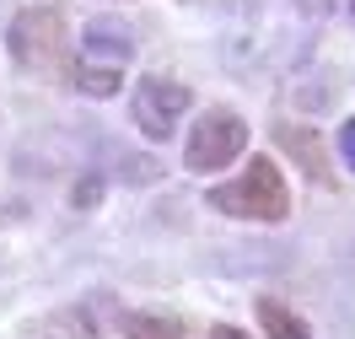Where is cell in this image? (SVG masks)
Masks as SVG:
<instances>
[{
    "instance_id": "obj_2",
    "label": "cell",
    "mask_w": 355,
    "mask_h": 339,
    "mask_svg": "<svg viewBox=\"0 0 355 339\" xmlns=\"http://www.w3.org/2000/svg\"><path fill=\"white\" fill-rule=\"evenodd\" d=\"M6 49L22 70H54L65 54V11L60 6H22L6 27Z\"/></svg>"
},
{
    "instance_id": "obj_9",
    "label": "cell",
    "mask_w": 355,
    "mask_h": 339,
    "mask_svg": "<svg viewBox=\"0 0 355 339\" xmlns=\"http://www.w3.org/2000/svg\"><path fill=\"white\" fill-rule=\"evenodd\" d=\"M124 339H183V329H178V318H162V313H140V318H130V329H124Z\"/></svg>"
},
{
    "instance_id": "obj_4",
    "label": "cell",
    "mask_w": 355,
    "mask_h": 339,
    "mask_svg": "<svg viewBox=\"0 0 355 339\" xmlns=\"http://www.w3.org/2000/svg\"><path fill=\"white\" fill-rule=\"evenodd\" d=\"M194 92L183 81H167V76H140L135 81V130L146 140H173L178 119L189 113Z\"/></svg>"
},
{
    "instance_id": "obj_6",
    "label": "cell",
    "mask_w": 355,
    "mask_h": 339,
    "mask_svg": "<svg viewBox=\"0 0 355 339\" xmlns=\"http://www.w3.org/2000/svg\"><path fill=\"white\" fill-rule=\"evenodd\" d=\"M275 135H280V146L296 157V167H307V178H318L323 189H329L334 178H329V162H323V140L312 135V130H302V124H280Z\"/></svg>"
},
{
    "instance_id": "obj_3",
    "label": "cell",
    "mask_w": 355,
    "mask_h": 339,
    "mask_svg": "<svg viewBox=\"0 0 355 339\" xmlns=\"http://www.w3.org/2000/svg\"><path fill=\"white\" fill-rule=\"evenodd\" d=\"M248 151V124L232 108H210L194 119V130L183 140V167L189 173H221L226 162H237Z\"/></svg>"
},
{
    "instance_id": "obj_8",
    "label": "cell",
    "mask_w": 355,
    "mask_h": 339,
    "mask_svg": "<svg viewBox=\"0 0 355 339\" xmlns=\"http://www.w3.org/2000/svg\"><path fill=\"white\" fill-rule=\"evenodd\" d=\"M259 323H264L269 339H307V318H296L286 302H275V296L259 302Z\"/></svg>"
},
{
    "instance_id": "obj_14",
    "label": "cell",
    "mask_w": 355,
    "mask_h": 339,
    "mask_svg": "<svg viewBox=\"0 0 355 339\" xmlns=\"http://www.w3.org/2000/svg\"><path fill=\"white\" fill-rule=\"evenodd\" d=\"M350 11H355V0H350Z\"/></svg>"
},
{
    "instance_id": "obj_12",
    "label": "cell",
    "mask_w": 355,
    "mask_h": 339,
    "mask_svg": "<svg viewBox=\"0 0 355 339\" xmlns=\"http://www.w3.org/2000/svg\"><path fill=\"white\" fill-rule=\"evenodd\" d=\"M70 200H76V205H97V200H103V183H97V178H92V183H76V194H70Z\"/></svg>"
},
{
    "instance_id": "obj_7",
    "label": "cell",
    "mask_w": 355,
    "mask_h": 339,
    "mask_svg": "<svg viewBox=\"0 0 355 339\" xmlns=\"http://www.w3.org/2000/svg\"><path fill=\"white\" fill-rule=\"evenodd\" d=\"M70 81L81 97H113V92H124V70L119 65H97V60H81V65L70 70Z\"/></svg>"
},
{
    "instance_id": "obj_11",
    "label": "cell",
    "mask_w": 355,
    "mask_h": 339,
    "mask_svg": "<svg viewBox=\"0 0 355 339\" xmlns=\"http://www.w3.org/2000/svg\"><path fill=\"white\" fill-rule=\"evenodd\" d=\"M339 157H345V167L355 173V119H345V124H339Z\"/></svg>"
},
{
    "instance_id": "obj_5",
    "label": "cell",
    "mask_w": 355,
    "mask_h": 339,
    "mask_svg": "<svg viewBox=\"0 0 355 339\" xmlns=\"http://www.w3.org/2000/svg\"><path fill=\"white\" fill-rule=\"evenodd\" d=\"M81 60H97V65H130L135 60V38H130V27H119V22H92L87 27V44H81Z\"/></svg>"
},
{
    "instance_id": "obj_10",
    "label": "cell",
    "mask_w": 355,
    "mask_h": 339,
    "mask_svg": "<svg viewBox=\"0 0 355 339\" xmlns=\"http://www.w3.org/2000/svg\"><path fill=\"white\" fill-rule=\"evenodd\" d=\"M124 173H130V183H156V178H162V167L146 162V157H130V162H124Z\"/></svg>"
},
{
    "instance_id": "obj_13",
    "label": "cell",
    "mask_w": 355,
    "mask_h": 339,
    "mask_svg": "<svg viewBox=\"0 0 355 339\" xmlns=\"http://www.w3.org/2000/svg\"><path fill=\"white\" fill-rule=\"evenodd\" d=\"M210 339H253V334H243V329H232V323H221V329H216Z\"/></svg>"
},
{
    "instance_id": "obj_1",
    "label": "cell",
    "mask_w": 355,
    "mask_h": 339,
    "mask_svg": "<svg viewBox=\"0 0 355 339\" xmlns=\"http://www.w3.org/2000/svg\"><path fill=\"white\" fill-rule=\"evenodd\" d=\"M205 200L216 205L221 216H243V221H264V226H275V221L291 216V189H286L280 167H275L269 157H253L243 167V178L210 189Z\"/></svg>"
}]
</instances>
